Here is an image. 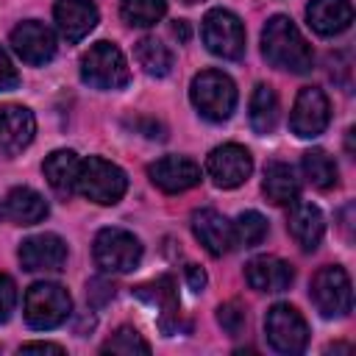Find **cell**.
<instances>
[{
    "label": "cell",
    "instance_id": "33",
    "mask_svg": "<svg viewBox=\"0 0 356 356\" xmlns=\"http://www.w3.org/2000/svg\"><path fill=\"white\" fill-rule=\"evenodd\" d=\"M17 86H19V72H17V67L11 64L8 53L0 47V92H11V89H17Z\"/></svg>",
    "mask_w": 356,
    "mask_h": 356
},
{
    "label": "cell",
    "instance_id": "29",
    "mask_svg": "<svg viewBox=\"0 0 356 356\" xmlns=\"http://www.w3.org/2000/svg\"><path fill=\"white\" fill-rule=\"evenodd\" d=\"M234 225V239L239 242V245H245V248H256V245H261L264 242V236H267V220L259 214V211H242L239 217H236V222H231Z\"/></svg>",
    "mask_w": 356,
    "mask_h": 356
},
{
    "label": "cell",
    "instance_id": "21",
    "mask_svg": "<svg viewBox=\"0 0 356 356\" xmlns=\"http://www.w3.org/2000/svg\"><path fill=\"white\" fill-rule=\"evenodd\" d=\"M309 25L320 36H337L353 22V6L350 0H312L306 6Z\"/></svg>",
    "mask_w": 356,
    "mask_h": 356
},
{
    "label": "cell",
    "instance_id": "10",
    "mask_svg": "<svg viewBox=\"0 0 356 356\" xmlns=\"http://www.w3.org/2000/svg\"><path fill=\"white\" fill-rule=\"evenodd\" d=\"M328 120H331V106H328L325 92L317 86H303L289 114L292 134L300 139H314L328 128Z\"/></svg>",
    "mask_w": 356,
    "mask_h": 356
},
{
    "label": "cell",
    "instance_id": "8",
    "mask_svg": "<svg viewBox=\"0 0 356 356\" xmlns=\"http://www.w3.org/2000/svg\"><path fill=\"white\" fill-rule=\"evenodd\" d=\"M312 300L323 317H345L353 309L350 278L339 264L320 267L312 278Z\"/></svg>",
    "mask_w": 356,
    "mask_h": 356
},
{
    "label": "cell",
    "instance_id": "30",
    "mask_svg": "<svg viewBox=\"0 0 356 356\" xmlns=\"http://www.w3.org/2000/svg\"><path fill=\"white\" fill-rule=\"evenodd\" d=\"M103 353H150V345L142 339V334H139L136 328L122 325V328H117V331L106 339Z\"/></svg>",
    "mask_w": 356,
    "mask_h": 356
},
{
    "label": "cell",
    "instance_id": "20",
    "mask_svg": "<svg viewBox=\"0 0 356 356\" xmlns=\"http://www.w3.org/2000/svg\"><path fill=\"white\" fill-rule=\"evenodd\" d=\"M289 234L292 239L303 248V250H314L325 234V220H323V211L314 206V203H306V200H295L292 209H289Z\"/></svg>",
    "mask_w": 356,
    "mask_h": 356
},
{
    "label": "cell",
    "instance_id": "11",
    "mask_svg": "<svg viewBox=\"0 0 356 356\" xmlns=\"http://www.w3.org/2000/svg\"><path fill=\"white\" fill-rule=\"evenodd\" d=\"M206 172L220 189H234V186L245 184L248 175L253 172V159L242 145L228 142V145H220L209 153Z\"/></svg>",
    "mask_w": 356,
    "mask_h": 356
},
{
    "label": "cell",
    "instance_id": "14",
    "mask_svg": "<svg viewBox=\"0 0 356 356\" xmlns=\"http://www.w3.org/2000/svg\"><path fill=\"white\" fill-rule=\"evenodd\" d=\"M36 134V120L25 106H3L0 108V156L11 159L22 153Z\"/></svg>",
    "mask_w": 356,
    "mask_h": 356
},
{
    "label": "cell",
    "instance_id": "5",
    "mask_svg": "<svg viewBox=\"0 0 356 356\" xmlns=\"http://www.w3.org/2000/svg\"><path fill=\"white\" fill-rule=\"evenodd\" d=\"M72 312V298L61 284L36 281L25 292V323L36 331L61 325Z\"/></svg>",
    "mask_w": 356,
    "mask_h": 356
},
{
    "label": "cell",
    "instance_id": "27",
    "mask_svg": "<svg viewBox=\"0 0 356 356\" xmlns=\"http://www.w3.org/2000/svg\"><path fill=\"white\" fill-rule=\"evenodd\" d=\"M300 164H303L306 181H309L312 186H317V189H331V186L337 184V164H334V159H331L325 150H320V147L306 150Z\"/></svg>",
    "mask_w": 356,
    "mask_h": 356
},
{
    "label": "cell",
    "instance_id": "35",
    "mask_svg": "<svg viewBox=\"0 0 356 356\" xmlns=\"http://www.w3.org/2000/svg\"><path fill=\"white\" fill-rule=\"evenodd\" d=\"M22 353H64L61 345H53V342H28L19 348Z\"/></svg>",
    "mask_w": 356,
    "mask_h": 356
},
{
    "label": "cell",
    "instance_id": "25",
    "mask_svg": "<svg viewBox=\"0 0 356 356\" xmlns=\"http://www.w3.org/2000/svg\"><path fill=\"white\" fill-rule=\"evenodd\" d=\"M278 125V97L267 83H259L250 95V128L256 134H273Z\"/></svg>",
    "mask_w": 356,
    "mask_h": 356
},
{
    "label": "cell",
    "instance_id": "4",
    "mask_svg": "<svg viewBox=\"0 0 356 356\" xmlns=\"http://www.w3.org/2000/svg\"><path fill=\"white\" fill-rule=\"evenodd\" d=\"M81 78L95 89H122L131 81V70L114 42H95L81 56Z\"/></svg>",
    "mask_w": 356,
    "mask_h": 356
},
{
    "label": "cell",
    "instance_id": "23",
    "mask_svg": "<svg viewBox=\"0 0 356 356\" xmlns=\"http://www.w3.org/2000/svg\"><path fill=\"white\" fill-rule=\"evenodd\" d=\"M78 167H81V159L75 156V150H53L44 164H42V172L50 184V189L61 197L72 195L75 192V181H78Z\"/></svg>",
    "mask_w": 356,
    "mask_h": 356
},
{
    "label": "cell",
    "instance_id": "7",
    "mask_svg": "<svg viewBox=\"0 0 356 356\" xmlns=\"http://www.w3.org/2000/svg\"><path fill=\"white\" fill-rule=\"evenodd\" d=\"M200 36H203V44L209 47V53H214L220 58L236 61L245 53V28H242V19L234 11H228V8H211L203 17Z\"/></svg>",
    "mask_w": 356,
    "mask_h": 356
},
{
    "label": "cell",
    "instance_id": "22",
    "mask_svg": "<svg viewBox=\"0 0 356 356\" xmlns=\"http://www.w3.org/2000/svg\"><path fill=\"white\" fill-rule=\"evenodd\" d=\"M3 214L14 225H36L47 217V200L31 186H14L3 200Z\"/></svg>",
    "mask_w": 356,
    "mask_h": 356
},
{
    "label": "cell",
    "instance_id": "28",
    "mask_svg": "<svg viewBox=\"0 0 356 356\" xmlns=\"http://www.w3.org/2000/svg\"><path fill=\"white\" fill-rule=\"evenodd\" d=\"M167 14V0H122L120 17L134 28H150Z\"/></svg>",
    "mask_w": 356,
    "mask_h": 356
},
{
    "label": "cell",
    "instance_id": "34",
    "mask_svg": "<svg viewBox=\"0 0 356 356\" xmlns=\"http://www.w3.org/2000/svg\"><path fill=\"white\" fill-rule=\"evenodd\" d=\"M184 273H186V281H189V289H192V292H200V289L206 286V273H203L197 264H186Z\"/></svg>",
    "mask_w": 356,
    "mask_h": 356
},
{
    "label": "cell",
    "instance_id": "9",
    "mask_svg": "<svg viewBox=\"0 0 356 356\" xmlns=\"http://www.w3.org/2000/svg\"><path fill=\"white\" fill-rule=\"evenodd\" d=\"M264 331L278 353H300L309 342V325L303 314L289 303H275L264 317Z\"/></svg>",
    "mask_w": 356,
    "mask_h": 356
},
{
    "label": "cell",
    "instance_id": "36",
    "mask_svg": "<svg viewBox=\"0 0 356 356\" xmlns=\"http://www.w3.org/2000/svg\"><path fill=\"white\" fill-rule=\"evenodd\" d=\"M172 33H175V36H181V39H186V36H189L186 22H184V19H178V25H172Z\"/></svg>",
    "mask_w": 356,
    "mask_h": 356
},
{
    "label": "cell",
    "instance_id": "32",
    "mask_svg": "<svg viewBox=\"0 0 356 356\" xmlns=\"http://www.w3.org/2000/svg\"><path fill=\"white\" fill-rule=\"evenodd\" d=\"M14 306H17V286H14L11 275L0 273V323H6L11 317Z\"/></svg>",
    "mask_w": 356,
    "mask_h": 356
},
{
    "label": "cell",
    "instance_id": "37",
    "mask_svg": "<svg viewBox=\"0 0 356 356\" xmlns=\"http://www.w3.org/2000/svg\"><path fill=\"white\" fill-rule=\"evenodd\" d=\"M181 3H186V6H195V3H203V0H181Z\"/></svg>",
    "mask_w": 356,
    "mask_h": 356
},
{
    "label": "cell",
    "instance_id": "24",
    "mask_svg": "<svg viewBox=\"0 0 356 356\" xmlns=\"http://www.w3.org/2000/svg\"><path fill=\"white\" fill-rule=\"evenodd\" d=\"M261 192L270 203L275 206H289L298 200L300 184L295 178V170L286 161H270L264 167V181H261Z\"/></svg>",
    "mask_w": 356,
    "mask_h": 356
},
{
    "label": "cell",
    "instance_id": "13",
    "mask_svg": "<svg viewBox=\"0 0 356 356\" xmlns=\"http://www.w3.org/2000/svg\"><path fill=\"white\" fill-rule=\"evenodd\" d=\"M147 175L153 186H159L167 195L186 192L195 184H200V167L186 156H161L147 167Z\"/></svg>",
    "mask_w": 356,
    "mask_h": 356
},
{
    "label": "cell",
    "instance_id": "18",
    "mask_svg": "<svg viewBox=\"0 0 356 356\" xmlns=\"http://www.w3.org/2000/svg\"><path fill=\"white\" fill-rule=\"evenodd\" d=\"M192 234L211 256H222L236 245L234 225L214 209H200L192 214Z\"/></svg>",
    "mask_w": 356,
    "mask_h": 356
},
{
    "label": "cell",
    "instance_id": "3",
    "mask_svg": "<svg viewBox=\"0 0 356 356\" xmlns=\"http://www.w3.org/2000/svg\"><path fill=\"white\" fill-rule=\"evenodd\" d=\"M125 189H128V178L114 161H106L100 156H89L81 161L75 192H81L86 200L100 206H114L117 200H122Z\"/></svg>",
    "mask_w": 356,
    "mask_h": 356
},
{
    "label": "cell",
    "instance_id": "15",
    "mask_svg": "<svg viewBox=\"0 0 356 356\" xmlns=\"http://www.w3.org/2000/svg\"><path fill=\"white\" fill-rule=\"evenodd\" d=\"M19 261L31 273H47V270H61L67 261V245L56 234H36L28 236L19 245Z\"/></svg>",
    "mask_w": 356,
    "mask_h": 356
},
{
    "label": "cell",
    "instance_id": "31",
    "mask_svg": "<svg viewBox=\"0 0 356 356\" xmlns=\"http://www.w3.org/2000/svg\"><path fill=\"white\" fill-rule=\"evenodd\" d=\"M217 320H220V325H222L231 337H236V334L242 331V325H245V312H242L236 303H225V306L217 309Z\"/></svg>",
    "mask_w": 356,
    "mask_h": 356
},
{
    "label": "cell",
    "instance_id": "12",
    "mask_svg": "<svg viewBox=\"0 0 356 356\" xmlns=\"http://www.w3.org/2000/svg\"><path fill=\"white\" fill-rule=\"evenodd\" d=\"M11 47L25 64H47L56 56V36L44 22L25 19L11 31Z\"/></svg>",
    "mask_w": 356,
    "mask_h": 356
},
{
    "label": "cell",
    "instance_id": "6",
    "mask_svg": "<svg viewBox=\"0 0 356 356\" xmlns=\"http://www.w3.org/2000/svg\"><path fill=\"white\" fill-rule=\"evenodd\" d=\"M92 256L103 273H131L142 261V242L125 228H103L95 236Z\"/></svg>",
    "mask_w": 356,
    "mask_h": 356
},
{
    "label": "cell",
    "instance_id": "17",
    "mask_svg": "<svg viewBox=\"0 0 356 356\" xmlns=\"http://www.w3.org/2000/svg\"><path fill=\"white\" fill-rule=\"evenodd\" d=\"M136 298L147 300L150 306L159 309V328L161 334H172L178 328V317H181V300H178V292H175V281L172 275H161L150 284H142L134 289Z\"/></svg>",
    "mask_w": 356,
    "mask_h": 356
},
{
    "label": "cell",
    "instance_id": "2",
    "mask_svg": "<svg viewBox=\"0 0 356 356\" xmlns=\"http://www.w3.org/2000/svg\"><path fill=\"white\" fill-rule=\"evenodd\" d=\"M192 106L209 122H225L236 108V83L220 70H203L189 86Z\"/></svg>",
    "mask_w": 356,
    "mask_h": 356
},
{
    "label": "cell",
    "instance_id": "16",
    "mask_svg": "<svg viewBox=\"0 0 356 356\" xmlns=\"http://www.w3.org/2000/svg\"><path fill=\"white\" fill-rule=\"evenodd\" d=\"M53 17L58 25V33L67 42H81L83 36H89L100 19L97 6L92 0H58L53 6Z\"/></svg>",
    "mask_w": 356,
    "mask_h": 356
},
{
    "label": "cell",
    "instance_id": "19",
    "mask_svg": "<svg viewBox=\"0 0 356 356\" xmlns=\"http://www.w3.org/2000/svg\"><path fill=\"white\" fill-rule=\"evenodd\" d=\"M245 278H248V284L253 289L275 295V292L289 289L295 273H292L289 261H284L278 256H256V259H250L245 264Z\"/></svg>",
    "mask_w": 356,
    "mask_h": 356
},
{
    "label": "cell",
    "instance_id": "26",
    "mask_svg": "<svg viewBox=\"0 0 356 356\" xmlns=\"http://www.w3.org/2000/svg\"><path fill=\"white\" fill-rule=\"evenodd\" d=\"M134 53H136L139 67H142L147 75L161 78V75H167L170 67H172V53H170L167 44H161L156 36H145V39H139Z\"/></svg>",
    "mask_w": 356,
    "mask_h": 356
},
{
    "label": "cell",
    "instance_id": "1",
    "mask_svg": "<svg viewBox=\"0 0 356 356\" xmlns=\"http://www.w3.org/2000/svg\"><path fill=\"white\" fill-rule=\"evenodd\" d=\"M261 53L273 67L295 72V75L309 72L314 64L312 44L303 39L298 25L284 14H275L267 19V25L261 31Z\"/></svg>",
    "mask_w": 356,
    "mask_h": 356
}]
</instances>
